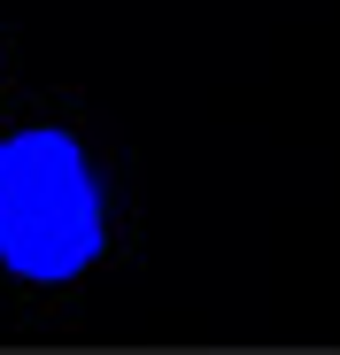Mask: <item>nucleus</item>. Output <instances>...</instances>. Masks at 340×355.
<instances>
[{
	"label": "nucleus",
	"mask_w": 340,
	"mask_h": 355,
	"mask_svg": "<svg viewBox=\"0 0 340 355\" xmlns=\"http://www.w3.org/2000/svg\"><path fill=\"white\" fill-rule=\"evenodd\" d=\"M108 248V193L93 155L62 124L0 139V270L24 286H70Z\"/></svg>",
	"instance_id": "obj_1"
}]
</instances>
